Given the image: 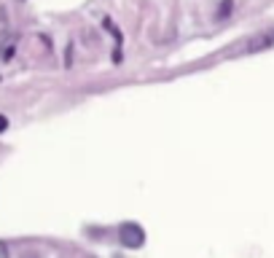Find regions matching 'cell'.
<instances>
[{
  "label": "cell",
  "mask_w": 274,
  "mask_h": 258,
  "mask_svg": "<svg viewBox=\"0 0 274 258\" xmlns=\"http://www.w3.org/2000/svg\"><path fill=\"white\" fill-rule=\"evenodd\" d=\"M121 245L124 248H132V250H137V248H142V242H145V231H142L137 224H121Z\"/></svg>",
  "instance_id": "6da1fadb"
},
{
  "label": "cell",
  "mask_w": 274,
  "mask_h": 258,
  "mask_svg": "<svg viewBox=\"0 0 274 258\" xmlns=\"http://www.w3.org/2000/svg\"><path fill=\"white\" fill-rule=\"evenodd\" d=\"M234 8V0H223V3H221V8H218V16L223 19L226 14H229V11Z\"/></svg>",
  "instance_id": "3957f363"
},
{
  "label": "cell",
  "mask_w": 274,
  "mask_h": 258,
  "mask_svg": "<svg viewBox=\"0 0 274 258\" xmlns=\"http://www.w3.org/2000/svg\"><path fill=\"white\" fill-rule=\"evenodd\" d=\"M269 46H274V30L261 32V35H255V38H250L247 46H245V51H247V54H253V51H264V49H269Z\"/></svg>",
  "instance_id": "7a4b0ae2"
},
{
  "label": "cell",
  "mask_w": 274,
  "mask_h": 258,
  "mask_svg": "<svg viewBox=\"0 0 274 258\" xmlns=\"http://www.w3.org/2000/svg\"><path fill=\"white\" fill-rule=\"evenodd\" d=\"M0 258H8V248H6V242H0Z\"/></svg>",
  "instance_id": "5b68a950"
},
{
  "label": "cell",
  "mask_w": 274,
  "mask_h": 258,
  "mask_svg": "<svg viewBox=\"0 0 274 258\" xmlns=\"http://www.w3.org/2000/svg\"><path fill=\"white\" fill-rule=\"evenodd\" d=\"M6 129H8V119H6V116H0V132H6Z\"/></svg>",
  "instance_id": "277c9868"
},
{
  "label": "cell",
  "mask_w": 274,
  "mask_h": 258,
  "mask_svg": "<svg viewBox=\"0 0 274 258\" xmlns=\"http://www.w3.org/2000/svg\"><path fill=\"white\" fill-rule=\"evenodd\" d=\"M25 258H38V255H25Z\"/></svg>",
  "instance_id": "8992f818"
}]
</instances>
